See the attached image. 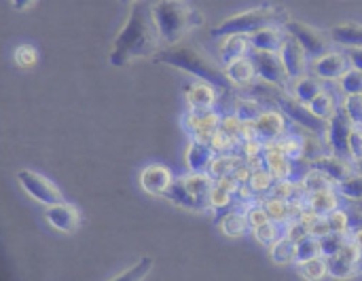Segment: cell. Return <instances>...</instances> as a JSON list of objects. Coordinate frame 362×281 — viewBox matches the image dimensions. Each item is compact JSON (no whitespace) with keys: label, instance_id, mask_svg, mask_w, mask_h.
<instances>
[{"label":"cell","instance_id":"cell-12","mask_svg":"<svg viewBox=\"0 0 362 281\" xmlns=\"http://www.w3.org/2000/svg\"><path fill=\"white\" fill-rule=\"evenodd\" d=\"M280 57H282V64H284L288 78L297 80V78L308 74V53L303 51V47L293 36H286V40L280 49Z\"/></svg>","mask_w":362,"mask_h":281},{"label":"cell","instance_id":"cell-24","mask_svg":"<svg viewBox=\"0 0 362 281\" xmlns=\"http://www.w3.org/2000/svg\"><path fill=\"white\" fill-rule=\"evenodd\" d=\"M227 76L229 80L235 85V87H246L252 83V78L257 76V70H255V64L250 57H240L235 61H231L227 68Z\"/></svg>","mask_w":362,"mask_h":281},{"label":"cell","instance_id":"cell-4","mask_svg":"<svg viewBox=\"0 0 362 281\" xmlns=\"http://www.w3.org/2000/svg\"><path fill=\"white\" fill-rule=\"evenodd\" d=\"M291 19L288 11L284 6L274 4H261L255 8H248L244 13H235L227 19H223L218 25L210 30L214 38H227V36H252L255 32H261L265 28H284V23Z\"/></svg>","mask_w":362,"mask_h":281},{"label":"cell","instance_id":"cell-22","mask_svg":"<svg viewBox=\"0 0 362 281\" xmlns=\"http://www.w3.org/2000/svg\"><path fill=\"white\" fill-rule=\"evenodd\" d=\"M286 32L282 28H265L261 32H255L250 36V44L257 51H272V53H280L284 40H286Z\"/></svg>","mask_w":362,"mask_h":281},{"label":"cell","instance_id":"cell-11","mask_svg":"<svg viewBox=\"0 0 362 281\" xmlns=\"http://www.w3.org/2000/svg\"><path fill=\"white\" fill-rule=\"evenodd\" d=\"M310 169H316V172L325 174L335 184H341V182L350 180L352 176H356L354 163L348 161V159H339L335 155H325V157H318V159L310 161Z\"/></svg>","mask_w":362,"mask_h":281},{"label":"cell","instance_id":"cell-40","mask_svg":"<svg viewBox=\"0 0 362 281\" xmlns=\"http://www.w3.org/2000/svg\"><path fill=\"white\" fill-rule=\"evenodd\" d=\"M325 220H327L329 233H339V235H348V233H350V218H348V212L335 210V212H331L329 216H325Z\"/></svg>","mask_w":362,"mask_h":281},{"label":"cell","instance_id":"cell-55","mask_svg":"<svg viewBox=\"0 0 362 281\" xmlns=\"http://www.w3.org/2000/svg\"><path fill=\"white\" fill-rule=\"evenodd\" d=\"M361 265H362V258H361Z\"/></svg>","mask_w":362,"mask_h":281},{"label":"cell","instance_id":"cell-21","mask_svg":"<svg viewBox=\"0 0 362 281\" xmlns=\"http://www.w3.org/2000/svg\"><path fill=\"white\" fill-rule=\"evenodd\" d=\"M301 210H305V214H310V216L325 218V216H329L331 212H335L339 208H337L335 193L333 191H322V193H310Z\"/></svg>","mask_w":362,"mask_h":281},{"label":"cell","instance_id":"cell-43","mask_svg":"<svg viewBox=\"0 0 362 281\" xmlns=\"http://www.w3.org/2000/svg\"><path fill=\"white\" fill-rule=\"evenodd\" d=\"M341 108L346 110V114L350 116V121L354 125H361L362 127V95H358V93L348 95Z\"/></svg>","mask_w":362,"mask_h":281},{"label":"cell","instance_id":"cell-1","mask_svg":"<svg viewBox=\"0 0 362 281\" xmlns=\"http://www.w3.org/2000/svg\"><path fill=\"white\" fill-rule=\"evenodd\" d=\"M161 36L153 17V6L148 2H136L132 4V11L127 15L125 25L115 36L112 51L108 55L110 64L115 68H125L134 59H146L155 57L161 47Z\"/></svg>","mask_w":362,"mask_h":281},{"label":"cell","instance_id":"cell-25","mask_svg":"<svg viewBox=\"0 0 362 281\" xmlns=\"http://www.w3.org/2000/svg\"><path fill=\"white\" fill-rule=\"evenodd\" d=\"M325 91V85H322V80L318 78V76H301V78H297L295 80V87L291 89V93L301 102V104H305V106H310V102L318 95V93H322Z\"/></svg>","mask_w":362,"mask_h":281},{"label":"cell","instance_id":"cell-28","mask_svg":"<svg viewBox=\"0 0 362 281\" xmlns=\"http://www.w3.org/2000/svg\"><path fill=\"white\" fill-rule=\"evenodd\" d=\"M233 108H235V119L242 121L244 125H248V123L252 125L261 116V112H263L261 102L255 100V97H238Z\"/></svg>","mask_w":362,"mask_h":281},{"label":"cell","instance_id":"cell-41","mask_svg":"<svg viewBox=\"0 0 362 281\" xmlns=\"http://www.w3.org/2000/svg\"><path fill=\"white\" fill-rule=\"evenodd\" d=\"M233 159H227V157H218V159H212L210 163V169H208V176L218 182V180H225L227 176L233 174Z\"/></svg>","mask_w":362,"mask_h":281},{"label":"cell","instance_id":"cell-6","mask_svg":"<svg viewBox=\"0 0 362 281\" xmlns=\"http://www.w3.org/2000/svg\"><path fill=\"white\" fill-rule=\"evenodd\" d=\"M284 32L288 36H293L303 47V51L308 53V57L318 59V57H322V55H327L331 51L333 40H331L329 32H322V30H318V28H314V25H310L305 21L288 19L284 23Z\"/></svg>","mask_w":362,"mask_h":281},{"label":"cell","instance_id":"cell-27","mask_svg":"<svg viewBox=\"0 0 362 281\" xmlns=\"http://www.w3.org/2000/svg\"><path fill=\"white\" fill-rule=\"evenodd\" d=\"M216 225H221V229H223V233L227 235V237H242V235H246V231H248V218H246V214L244 212H227Z\"/></svg>","mask_w":362,"mask_h":281},{"label":"cell","instance_id":"cell-53","mask_svg":"<svg viewBox=\"0 0 362 281\" xmlns=\"http://www.w3.org/2000/svg\"><path fill=\"white\" fill-rule=\"evenodd\" d=\"M119 2H123V4H136V2H140V0H119Z\"/></svg>","mask_w":362,"mask_h":281},{"label":"cell","instance_id":"cell-49","mask_svg":"<svg viewBox=\"0 0 362 281\" xmlns=\"http://www.w3.org/2000/svg\"><path fill=\"white\" fill-rule=\"evenodd\" d=\"M346 55H348V59H350L352 68L362 70V49H348V51H346Z\"/></svg>","mask_w":362,"mask_h":281},{"label":"cell","instance_id":"cell-15","mask_svg":"<svg viewBox=\"0 0 362 281\" xmlns=\"http://www.w3.org/2000/svg\"><path fill=\"white\" fill-rule=\"evenodd\" d=\"M284 127H286V121L280 110H263L261 116L252 123V131L263 142L278 140V136L284 131Z\"/></svg>","mask_w":362,"mask_h":281},{"label":"cell","instance_id":"cell-13","mask_svg":"<svg viewBox=\"0 0 362 281\" xmlns=\"http://www.w3.org/2000/svg\"><path fill=\"white\" fill-rule=\"evenodd\" d=\"M352 68L350 59L346 53L339 51H329L327 55L314 59V72L320 80H341L344 74Z\"/></svg>","mask_w":362,"mask_h":281},{"label":"cell","instance_id":"cell-18","mask_svg":"<svg viewBox=\"0 0 362 281\" xmlns=\"http://www.w3.org/2000/svg\"><path fill=\"white\" fill-rule=\"evenodd\" d=\"M163 197L170 199L174 205H180V208H187V210H195V212H202V210L210 208V199H202V197H195L193 193H189L185 182H182V178L174 180Z\"/></svg>","mask_w":362,"mask_h":281},{"label":"cell","instance_id":"cell-34","mask_svg":"<svg viewBox=\"0 0 362 281\" xmlns=\"http://www.w3.org/2000/svg\"><path fill=\"white\" fill-rule=\"evenodd\" d=\"M301 189H303V193H322V191H333V182L325 176V174H320V172H316V169H310L305 176H303V180H301Z\"/></svg>","mask_w":362,"mask_h":281},{"label":"cell","instance_id":"cell-52","mask_svg":"<svg viewBox=\"0 0 362 281\" xmlns=\"http://www.w3.org/2000/svg\"><path fill=\"white\" fill-rule=\"evenodd\" d=\"M354 169H356V174H361V176H362V157H361V159H356V161H354Z\"/></svg>","mask_w":362,"mask_h":281},{"label":"cell","instance_id":"cell-32","mask_svg":"<svg viewBox=\"0 0 362 281\" xmlns=\"http://www.w3.org/2000/svg\"><path fill=\"white\" fill-rule=\"evenodd\" d=\"M272 258H274L276 265L297 263V248H295V241H291L288 237L276 239V244L272 246Z\"/></svg>","mask_w":362,"mask_h":281},{"label":"cell","instance_id":"cell-51","mask_svg":"<svg viewBox=\"0 0 362 281\" xmlns=\"http://www.w3.org/2000/svg\"><path fill=\"white\" fill-rule=\"evenodd\" d=\"M350 241L358 248V252L362 254V229H356V231H352V237H350Z\"/></svg>","mask_w":362,"mask_h":281},{"label":"cell","instance_id":"cell-50","mask_svg":"<svg viewBox=\"0 0 362 281\" xmlns=\"http://www.w3.org/2000/svg\"><path fill=\"white\" fill-rule=\"evenodd\" d=\"M11 4H13V8L15 11H28L30 6H34L36 4V0H11Z\"/></svg>","mask_w":362,"mask_h":281},{"label":"cell","instance_id":"cell-38","mask_svg":"<svg viewBox=\"0 0 362 281\" xmlns=\"http://www.w3.org/2000/svg\"><path fill=\"white\" fill-rule=\"evenodd\" d=\"M318 239H320V252H322L325 258L337 254V252L350 241L348 235H339V233H327V235H322V237H318Z\"/></svg>","mask_w":362,"mask_h":281},{"label":"cell","instance_id":"cell-39","mask_svg":"<svg viewBox=\"0 0 362 281\" xmlns=\"http://www.w3.org/2000/svg\"><path fill=\"white\" fill-rule=\"evenodd\" d=\"M337 193L344 197V199H350V201H362V176L361 174H356V176H352L350 180H346V182H341V184H337Z\"/></svg>","mask_w":362,"mask_h":281},{"label":"cell","instance_id":"cell-23","mask_svg":"<svg viewBox=\"0 0 362 281\" xmlns=\"http://www.w3.org/2000/svg\"><path fill=\"white\" fill-rule=\"evenodd\" d=\"M265 169L274 176V180H291L293 176V159L282 150L274 148L265 153Z\"/></svg>","mask_w":362,"mask_h":281},{"label":"cell","instance_id":"cell-5","mask_svg":"<svg viewBox=\"0 0 362 281\" xmlns=\"http://www.w3.org/2000/svg\"><path fill=\"white\" fill-rule=\"evenodd\" d=\"M250 97L259 100L261 104L267 102L272 106H278L282 114H286L291 121H295L297 125H301L303 129L312 131V133H327V127H329V121H322L318 119L310 106L301 104L293 93H288L286 89H278L274 85H252L250 87Z\"/></svg>","mask_w":362,"mask_h":281},{"label":"cell","instance_id":"cell-20","mask_svg":"<svg viewBox=\"0 0 362 281\" xmlns=\"http://www.w3.org/2000/svg\"><path fill=\"white\" fill-rule=\"evenodd\" d=\"M329 36L333 42L346 49H362V23H356V21L337 23L329 30Z\"/></svg>","mask_w":362,"mask_h":281},{"label":"cell","instance_id":"cell-8","mask_svg":"<svg viewBox=\"0 0 362 281\" xmlns=\"http://www.w3.org/2000/svg\"><path fill=\"white\" fill-rule=\"evenodd\" d=\"M354 123L350 121V116L346 114L344 108H337L335 114L329 119V127H327V144L331 148V155L339 157V159H352L350 155V133H352Z\"/></svg>","mask_w":362,"mask_h":281},{"label":"cell","instance_id":"cell-7","mask_svg":"<svg viewBox=\"0 0 362 281\" xmlns=\"http://www.w3.org/2000/svg\"><path fill=\"white\" fill-rule=\"evenodd\" d=\"M17 182L21 184V189L32 197L36 199L38 203H45L47 208L49 205H57V203H64V195L62 191L45 176L36 174V172H30V169H21L17 174Z\"/></svg>","mask_w":362,"mask_h":281},{"label":"cell","instance_id":"cell-45","mask_svg":"<svg viewBox=\"0 0 362 281\" xmlns=\"http://www.w3.org/2000/svg\"><path fill=\"white\" fill-rule=\"evenodd\" d=\"M308 235H312L310 233V225H308V220L305 218H301V220H293L291 222V229H288V233H286V237L291 239V241H301L303 237H308Z\"/></svg>","mask_w":362,"mask_h":281},{"label":"cell","instance_id":"cell-17","mask_svg":"<svg viewBox=\"0 0 362 281\" xmlns=\"http://www.w3.org/2000/svg\"><path fill=\"white\" fill-rule=\"evenodd\" d=\"M212 159H214V146H212V142L210 140L195 138L191 142V146H189V153H187L189 169L193 174H208Z\"/></svg>","mask_w":362,"mask_h":281},{"label":"cell","instance_id":"cell-29","mask_svg":"<svg viewBox=\"0 0 362 281\" xmlns=\"http://www.w3.org/2000/svg\"><path fill=\"white\" fill-rule=\"evenodd\" d=\"M182 182L189 193H193L195 197H202V199H208L214 189V180L208 174H191V176L182 178Z\"/></svg>","mask_w":362,"mask_h":281},{"label":"cell","instance_id":"cell-9","mask_svg":"<svg viewBox=\"0 0 362 281\" xmlns=\"http://www.w3.org/2000/svg\"><path fill=\"white\" fill-rule=\"evenodd\" d=\"M250 59L255 64L257 76H261L267 85H274L278 89H286L288 91V74L284 70L282 57L280 53H272V51H252Z\"/></svg>","mask_w":362,"mask_h":281},{"label":"cell","instance_id":"cell-31","mask_svg":"<svg viewBox=\"0 0 362 281\" xmlns=\"http://www.w3.org/2000/svg\"><path fill=\"white\" fill-rule=\"evenodd\" d=\"M297 273L308 281H320L327 277L329 269H327V258L318 256V258H312V261H305V263H299L297 265Z\"/></svg>","mask_w":362,"mask_h":281},{"label":"cell","instance_id":"cell-46","mask_svg":"<svg viewBox=\"0 0 362 281\" xmlns=\"http://www.w3.org/2000/svg\"><path fill=\"white\" fill-rule=\"evenodd\" d=\"M246 218H248V225H250L252 229L269 220L267 212L263 210V203H255V205H250V208H248V212H246Z\"/></svg>","mask_w":362,"mask_h":281},{"label":"cell","instance_id":"cell-48","mask_svg":"<svg viewBox=\"0 0 362 281\" xmlns=\"http://www.w3.org/2000/svg\"><path fill=\"white\" fill-rule=\"evenodd\" d=\"M350 155L352 159H361L362 157V127L361 125H354L352 127V133H350Z\"/></svg>","mask_w":362,"mask_h":281},{"label":"cell","instance_id":"cell-19","mask_svg":"<svg viewBox=\"0 0 362 281\" xmlns=\"http://www.w3.org/2000/svg\"><path fill=\"white\" fill-rule=\"evenodd\" d=\"M187 102L191 106L193 112H208L212 110L214 102H216V89L208 83H193V85H187Z\"/></svg>","mask_w":362,"mask_h":281},{"label":"cell","instance_id":"cell-42","mask_svg":"<svg viewBox=\"0 0 362 281\" xmlns=\"http://www.w3.org/2000/svg\"><path fill=\"white\" fill-rule=\"evenodd\" d=\"M341 91L346 95H352V93H358L362 95V70L356 68H350L344 78H341Z\"/></svg>","mask_w":362,"mask_h":281},{"label":"cell","instance_id":"cell-36","mask_svg":"<svg viewBox=\"0 0 362 281\" xmlns=\"http://www.w3.org/2000/svg\"><path fill=\"white\" fill-rule=\"evenodd\" d=\"M295 248H297V263H305V261H312V258L322 256V252H320V239L316 235L303 237L301 241L295 244Z\"/></svg>","mask_w":362,"mask_h":281},{"label":"cell","instance_id":"cell-14","mask_svg":"<svg viewBox=\"0 0 362 281\" xmlns=\"http://www.w3.org/2000/svg\"><path fill=\"white\" fill-rule=\"evenodd\" d=\"M45 220L57 229L59 233L72 235L78 227H81V214L74 205L70 203H57V205H49L45 212Z\"/></svg>","mask_w":362,"mask_h":281},{"label":"cell","instance_id":"cell-16","mask_svg":"<svg viewBox=\"0 0 362 281\" xmlns=\"http://www.w3.org/2000/svg\"><path fill=\"white\" fill-rule=\"evenodd\" d=\"M172 174L168 167L163 165H148L142 169L140 174V186L148 193V195H165V191L172 184Z\"/></svg>","mask_w":362,"mask_h":281},{"label":"cell","instance_id":"cell-10","mask_svg":"<svg viewBox=\"0 0 362 281\" xmlns=\"http://www.w3.org/2000/svg\"><path fill=\"white\" fill-rule=\"evenodd\" d=\"M362 254L358 252V248L348 241L337 254L329 256L327 258V269H329V275L335 277V280H348V277H354L358 271L362 269L361 265Z\"/></svg>","mask_w":362,"mask_h":281},{"label":"cell","instance_id":"cell-26","mask_svg":"<svg viewBox=\"0 0 362 281\" xmlns=\"http://www.w3.org/2000/svg\"><path fill=\"white\" fill-rule=\"evenodd\" d=\"M248 44H250V38L248 36L235 34V36L223 38V42H221V59H223V64L229 66L231 61L244 57L246 51H248Z\"/></svg>","mask_w":362,"mask_h":281},{"label":"cell","instance_id":"cell-44","mask_svg":"<svg viewBox=\"0 0 362 281\" xmlns=\"http://www.w3.org/2000/svg\"><path fill=\"white\" fill-rule=\"evenodd\" d=\"M252 231H255V237H257L263 246H274V244H276V235H278V231H276V225H274L272 220H267V222H263V225L255 227Z\"/></svg>","mask_w":362,"mask_h":281},{"label":"cell","instance_id":"cell-54","mask_svg":"<svg viewBox=\"0 0 362 281\" xmlns=\"http://www.w3.org/2000/svg\"><path fill=\"white\" fill-rule=\"evenodd\" d=\"M354 208H356V210H361V212H362V201H356V205H354Z\"/></svg>","mask_w":362,"mask_h":281},{"label":"cell","instance_id":"cell-33","mask_svg":"<svg viewBox=\"0 0 362 281\" xmlns=\"http://www.w3.org/2000/svg\"><path fill=\"white\" fill-rule=\"evenodd\" d=\"M153 265H155V261L151 256H142L134 267H129L127 271H123L121 275L112 277L110 281H144L146 275L153 271Z\"/></svg>","mask_w":362,"mask_h":281},{"label":"cell","instance_id":"cell-2","mask_svg":"<svg viewBox=\"0 0 362 281\" xmlns=\"http://www.w3.org/2000/svg\"><path fill=\"white\" fill-rule=\"evenodd\" d=\"M153 61L185 70V72L193 74L195 78H199L202 83L212 85L216 91H223V93H233L235 91V85L229 80L227 70L221 64H216L202 47H197L193 42L180 40L176 44L163 47L153 57Z\"/></svg>","mask_w":362,"mask_h":281},{"label":"cell","instance_id":"cell-37","mask_svg":"<svg viewBox=\"0 0 362 281\" xmlns=\"http://www.w3.org/2000/svg\"><path fill=\"white\" fill-rule=\"evenodd\" d=\"M274 184H276V180H274V176H272L267 169H257V172H252V176H248L246 189H248L250 193L259 195V193L272 191Z\"/></svg>","mask_w":362,"mask_h":281},{"label":"cell","instance_id":"cell-47","mask_svg":"<svg viewBox=\"0 0 362 281\" xmlns=\"http://www.w3.org/2000/svg\"><path fill=\"white\" fill-rule=\"evenodd\" d=\"M15 61H17L19 66H23V68H28V66H32V64L36 61V51H34L32 47H28V44L17 47V49H15Z\"/></svg>","mask_w":362,"mask_h":281},{"label":"cell","instance_id":"cell-3","mask_svg":"<svg viewBox=\"0 0 362 281\" xmlns=\"http://www.w3.org/2000/svg\"><path fill=\"white\" fill-rule=\"evenodd\" d=\"M153 17L159 36L168 47L185 40L191 30L206 23V15L199 8L185 4V0H159L153 6Z\"/></svg>","mask_w":362,"mask_h":281},{"label":"cell","instance_id":"cell-35","mask_svg":"<svg viewBox=\"0 0 362 281\" xmlns=\"http://www.w3.org/2000/svg\"><path fill=\"white\" fill-rule=\"evenodd\" d=\"M263 210L267 212L272 222H284L293 214V205L288 201H282V199H276V197L265 199L263 201Z\"/></svg>","mask_w":362,"mask_h":281},{"label":"cell","instance_id":"cell-30","mask_svg":"<svg viewBox=\"0 0 362 281\" xmlns=\"http://www.w3.org/2000/svg\"><path fill=\"white\" fill-rule=\"evenodd\" d=\"M310 110H312L318 119L329 121V119L335 114V110H337V104H335L333 93H329L327 89H325L322 93H318V95L310 102Z\"/></svg>","mask_w":362,"mask_h":281}]
</instances>
